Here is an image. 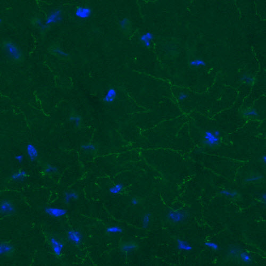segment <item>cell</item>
Masks as SVG:
<instances>
[{"label": "cell", "instance_id": "6da1fadb", "mask_svg": "<svg viewBox=\"0 0 266 266\" xmlns=\"http://www.w3.org/2000/svg\"><path fill=\"white\" fill-rule=\"evenodd\" d=\"M203 142L206 145L213 147L219 144L220 137L215 134L214 130H207L204 133Z\"/></svg>", "mask_w": 266, "mask_h": 266}, {"label": "cell", "instance_id": "7a4b0ae2", "mask_svg": "<svg viewBox=\"0 0 266 266\" xmlns=\"http://www.w3.org/2000/svg\"><path fill=\"white\" fill-rule=\"evenodd\" d=\"M139 244L135 241H123L119 245V249L123 253H128L139 250Z\"/></svg>", "mask_w": 266, "mask_h": 266}, {"label": "cell", "instance_id": "3957f363", "mask_svg": "<svg viewBox=\"0 0 266 266\" xmlns=\"http://www.w3.org/2000/svg\"><path fill=\"white\" fill-rule=\"evenodd\" d=\"M67 238L69 241L75 245L78 246L81 243L83 235L80 231L77 230H71L68 231Z\"/></svg>", "mask_w": 266, "mask_h": 266}, {"label": "cell", "instance_id": "277c9868", "mask_svg": "<svg viewBox=\"0 0 266 266\" xmlns=\"http://www.w3.org/2000/svg\"><path fill=\"white\" fill-rule=\"evenodd\" d=\"M1 213L2 215H10L13 214L16 211V208L14 204L11 202L7 200L3 201L1 203L0 206Z\"/></svg>", "mask_w": 266, "mask_h": 266}, {"label": "cell", "instance_id": "5b68a950", "mask_svg": "<svg viewBox=\"0 0 266 266\" xmlns=\"http://www.w3.org/2000/svg\"><path fill=\"white\" fill-rule=\"evenodd\" d=\"M45 212L52 217L59 218L66 215L67 213V210L64 209L47 207L45 208Z\"/></svg>", "mask_w": 266, "mask_h": 266}, {"label": "cell", "instance_id": "8992f818", "mask_svg": "<svg viewBox=\"0 0 266 266\" xmlns=\"http://www.w3.org/2000/svg\"><path fill=\"white\" fill-rule=\"evenodd\" d=\"M14 248L13 245L7 242H2L0 245V255L2 256L10 257L14 255Z\"/></svg>", "mask_w": 266, "mask_h": 266}, {"label": "cell", "instance_id": "52a82bcc", "mask_svg": "<svg viewBox=\"0 0 266 266\" xmlns=\"http://www.w3.org/2000/svg\"><path fill=\"white\" fill-rule=\"evenodd\" d=\"M50 243H51L52 248L53 249L54 253L58 256H60L63 249L64 248V244L61 242L59 241L56 237H51L50 238Z\"/></svg>", "mask_w": 266, "mask_h": 266}, {"label": "cell", "instance_id": "ba28073f", "mask_svg": "<svg viewBox=\"0 0 266 266\" xmlns=\"http://www.w3.org/2000/svg\"><path fill=\"white\" fill-rule=\"evenodd\" d=\"M168 218L172 222L177 223L181 222L184 220L185 218V214L183 212L180 211H171L168 214Z\"/></svg>", "mask_w": 266, "mask_h": 266}, {"label": "cell", "instance_id": "9c48e42d", "mask_svg": "<svg viewBox=\"0 0 266 266\" xmlns=\"http://www.w3.org/2000/svg\"><path fill=\"white\" fill-rule=\"evenodd\" d=\"M26 152L30 161H34L38 157V151L32 144H28L26 146Z\"/></svg>", "mask_w": 266, "mask_h": 266}, {"label": "cell", "instance_id": "30bf717a", "mask_svg": "<svg viewBox=\"0 0 266 266\" xmlns=\"http://www.w3.org/2000/svg\"><path fill=\"white\" fill-rule=\"evenodd\" d=\"M76 15L81 19L88 18L92 14V10L88 7H78L76 10Z\"/></svg>", "mask_w": 266, "mask_h": 266}, {"label": "cell", "instance_id": "8fae6325", "mask_svg": "<svg viewBox=\"0 0 266 266\" xmlns=\"http://www.w3.org/2000/svg\"><path fill=\"white\" fill-rule=\"evenodd\" d=\"M154 35L152 33L147 32L143 34L139 38V41L144 46L149 48L151 45V42L154 38Z\"/></svg>", "mask_w": 266, "mask_h": 266}, {"label": "cell", "instance_id": "7c38bea8", "mask_svg": "<svg viewBox=\"0 0 266 266\" xmlns=\"http://www.w3.org/2000/svg\"><path fill=\"white\" fill-rule=\"evenodd\" d=\"M117 96V92L114 88L109 89L103 98V102L106 103H111L114 102Z\"/></svg>", "mask_w": 266, "mask_h": 266}, {"label": "cell", "instance_id": "4fadbf2b", "mask_svg": "<svg viewBox=\"0 0 266 266\" xmlns=\"http://www.w3.org/2000/svg\"><path fill=\"white\" fill-rule=\"evenodd\" d=\"M78 199V194L75 191H69L65 194V202L66 203H69L72 201H76Z\"/></svg>", "mask_w": 266, "mask_h": 266}, {"label": "cell", "instance_id": "5bb4252c", "mask_svg": "<svg viewBox=\"0 0 266 266\" xmlns=\"http://www.w3.org/2000/svg\"><path fill=\"white\" fill-rule=\"evenodd\" d=\"M177 248L179 250L190 251L192 250V246L186 241H183L181 239H177Z\"/></svg>", "mask_w": 266, "mask_h": 266}, {"label": "cell", "instance_id": "9a60e30c", "mask_svg": "<svg viewBox=\"0 0 266 266\" xmlns=\"http://www.w3.org/2000/svg\"><path fill=\"white\" fill-rule=\"evenodd\" d=\"M28 176V174L26 172V171L21 170V171H19L18 172H17L16 173L12 175L11 178L12 180H14V181H23V179Z\"/></svg>", "mask_w": 266, "mask_h": 266}, {"label": "cell", "instance_id": "2e32d148", "mask_svg": "<svg viewBox=\"0 0 266 266\" xmlns=\"http://www.w3.org/2000/svg\"><path fill=\"white\" fill-rule=\"evenodd\" d=\"M124 189V185L122 183H118L109 188V192L112 194H120Z\"/></svg>", "mask_w": 266, "mask_h": 266}, {"label": "cell", "instance_id": "e0dca14e", "mask_svg": "<svg viewBox=\"0 0 266 266\" xmlns=\"http://www.w3.org/2000/svg\"><path fill=\"white\" fill-rule=\"evenodd\" d=\"M123 229L119 226H112L108 227L106 229V232L108 234H116L123 233Z\"/></svg>", "mask_w": 266, "mask_h": 266}, {"label": "cell", "instance_id": "ac0fdd59", "mask_svg": "<svg viewBox=\"0 0 266 266\" xmlns=\"http://www.w3.org/2000/svg\"><path fill=\"white\" fill-rule=\"evenodd\" d=\"M190 65L191 67L197 68L202 66L205 67L206 66V63L204 62V61L201 59H197L191 61L190 62Z\"/></svg>", "mask_w": 266, "mask_h": 266}, {"label": "cell", "instance_id": "d6986e66", "mask_svg": "<svg viewBox=\"0 0 266 266\" xmlns=\"http://www.w3.org/2000/svg\"><path fill=\"white\" fill-rule=\"evenodd\" d=\"M121 26L124 31L126 32L127 30H130L131 27L130 22L127 18H125L122 20L121 22Z\"/></svg>", "mask_w": 266, "mask_h": 266}, {"label": "cell", "instance_id": "ffe728a7", "mask_svg": "<svg viewBox=\"0 0 266 266\" xmlns=\"http://www.w3.org/2000/svg\"><path fill=\"white\" fill-rule=\"evenodd\" d=\"M151 220V214L150 213H146L143 217L142 219V226L144 228H147L148 227Z\"/></svg>", "mask_w": 266, "mask_h": 266}, {"label": "cell", "instance_id": "44dd1931", "mask_svg": "<svg viewBox=\"0 0 266 266\" xmlns=\"http://www.w3.org/2000/svg\"><path fill=\"white\" fill-rule=\"evenodd\" d=\"M7 48L9 52H10V53L14 57H18V56H19V52H18L17 49L14 45L10 44V43L8 44L7 45Z\"/></svg>", "mask_w": 266, "mask_h": 266}, {"label": "cell", "instance_id": "7402d4cb", "mask_svg": "<svg viewBox=\"0 0 266 266\" xmlns=\"http://www.w3.org/2000/svg\"><path fill=\"white\" fill-rule=\"evenodd\" d=\"M44 171L47 174H54L58 171V169L57 167L51 164H47L45 167Z\"/></svg>", "mask_w": 266, "mask_h": 266}, {"label": "cell", "instance_id": "603a6c76", "mask_svg": "<svg viewBox=\"0 0 266 266\" xmlns=\"http://www.w3.org/2000/svg\"><path fill=\"white\" fill-rule=\"evenodd\" d=\"M240 255L242 261L245 264H250L251 261V257L246 252H241Z\"/></svg>", "mask_w": 266, "mask_h": 266}, {"label": "cell", "instance_id": "cb8c5ba5", "mask_svg": "<svg viewBox=\"0 0 266 266\" xmlns=\"http://www.w3.org/2000/svg\"><path fill=\"white\" fill-rule=\"evenodd\" d=\"M81 148L84 151H95L96 149V146L93 144L89 143L83 144L81 146Z\"/></svg>", "mask_w": 266, "mask_h": 266}, {"label": "cell", "instance_id": "d4e9b609", "mask_svg": "<svg viewBox=\"0 0 266 266\" xmlns=\"http://www.w3.org/2000/svg\"><path fill=\"white\" fill-rule=\"evenodd\" d=\"M204 245L206 246L207 247L210 248V249H212V250H215V251H216V250H218L219 249V246L216 243H213V242H206V243H204Z\"/></svg>", "mask_w": 266, "mask_h": 266}, {"label": "cell", "instance_id": "484cf974", "mask_svg": "<svg viewBox=\"0 0 266 266\" xmlns=\"http://www.w3.org/2000/svg\"><path fill=\"white\" fill-rule=\"evenodd\" d=\"M141 202V200L138 197H133L130 200V203L132 206H136Z\"/></svg>", "mask_w": 266, "mask_h": 266}, {"label": "cell", "instance_id": "4316f807", "mask_svg": "<svg viewBox=\"0 0 266 266\" xmlns=\"http://www.w3.org/2000/svg\"><path fill=\"white\" fill-rule=\"evenodd\" d=\"M221 193L222 194L225 195V196H227V197H234L235 196H236V193L231 192V191H226V190L222 191L221 192Z\"/></svg>", "mask_w": 266, "mask_h": 266}, {"label": "cell", "instance_id": "83f0119b", "mask_svg": "<svg viewBox=\"0 0 266 266\" xmlns=\"http://www.w3.org/2000/svg\"><path fill=\"white\" fill-rule=\"evenodd\" d=\"M257 115V111L255 109H251L245 112V115L246 116H256Z\"/></svg>", "mask_w": 266, "mask_h": 266}, {"label": "cell", "instance_id": "f1b7e54d", "mask_svg": "<svg viewBox=\"0 0 266 266\" xmlns=\"http://www.w3.org/2000/svg\"><path fill=\"white\" fill-rule=\"evenodd\" d=\"M238 252V250L237 249H231L229 251V254L232 256H235Z\"/></svg>", "mask_w": 266, "mask_h": 266}, {"label": "cell", "instance_id": "f546056e", "mask_svg": "<svg viewBox=\"0 0 266 266\" xmlns=\"http://www.w3.org/2000/svg\"><path fill=\"white\" fill-rule=\"evenodd\" d=\"M187 97H188V95L187 94H186L184 93H181L179 95L178 99H179L180 101H182V100H184L185 99H186Z\"/></svg>", "mask_w": 266, "mask_h": 266}, {"label": "cell", "instance_id": "4dcf8cb0", "mask_svg": "<svg viewBox=\"0 0 266 266\" xmlns=\"http://www.w3.org/2000/svg\"><path fill=\"white\" fill-rule=\"evenodd\" d=\"M242 79H243V81H244L246 83H249V82H251L252 81V78L250 77L248 75L244 76L243 77V78H242Z\"/></svg>", "mask_w": 266, "mask_h": 266}, {"label": "cell", "instance_id": "1f68e13d", "mask_svg": "<svg viewBox=\"0 0 266 266\" xmlns=\"http://www.w3.org/2000/svg\"><path fill=\"white\" fill-rule=\"evenodd\" d=\"M15 159L17 161L21 163L23 162V155H17L15 157Z\"/></svg>", "mask_w": 266, "mask_h": 266}, {"label": "cell", "instance_id": "d6a6232c", "mask_svg": "<svg viewBox=\"0 0 266 266\" xmlns=\"http://www.w3.org/2000/svg\"><path fill=\"white\" fill-rule=\"evenodd\" d=\"M266 156H265V155H264V157H263V160H264V164H266Z\"/></svg>", "mask_w": 266, "mask_h": 266}]
</instances>
